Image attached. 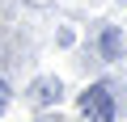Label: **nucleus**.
Returning <instances> with one entry per match:
<instances>
[{"mask_svg": "<svg viewBox=\"0 0 127 122\" xmlns=\"http://www.w3.org/2000/svg\"><path fill=\"white\" fill-rule=\"evenodd\" d=\"M81 114L89 122H114V101H110V88L106 84H89L81 93Z\"/></svg>", "mask_w": 127, "mask_h": 122, "instance_id": "obj_1", "label": "nucleus"}, {"mask_svg": "<svg viewBox=\"0 0 127 122\" xmlns=\"http://www.w3.org/2000/svg\"><path fill=\"white\" fill-rule=\"evenodd\" d=\"M59 93H64V84H59L55 76H38V80L30 84V105H38V109H42V105H55Z\"/></svg>", "mask_w": 127, "mask_h": 122, "instance_id": "obj_2", "label": "nucleus"}, {"mask_svg": "<svg viewBox=\"0 0 127 122\" xmlns=\"http://www.w3.org/2000/svg\"><path fill=\"white\" fill-rule=\"evenodd\" d=\"M102 46H106V55H114V51H119V38H114V30H110V34L102 38Z\"/></svg>", "mask_w": 127, "mask_h": 122, "instance_id": "obj_3", "label": "nucleus"}, {"mask_svg": "<svg viewBox=\"0 0 127 122\" xmlns=\"http://www.w3.org/2000/svg\"><path fill=\"white\" fill-rule=\"evenodd\" d=\"M4 105H9V84L0 80V109H4Z\"/></svg>", "mask_w": 127, "mask_h": 122, "instance_id": "obj_4", "label": "nucleus"}]
</instances>
